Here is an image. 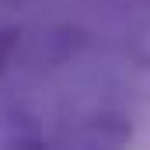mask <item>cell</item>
<instances>
[{"label": "cell", "mask_w": 150, "mask_h": 150, "mask_svg": "<svg viewBox=\"0 0 150 150\" xmlns=\"http://www.w3.org/2000/svg\"><path fill=\"white\" fill-rule=\"evenodd\" d=\"M133 140V126L129 119L119 112H94L87 115L74 133L67 136V143H77V147H122Z\"/></svg>", "instance_id": "cell-1"}, {"label": "cell", "mask_w": 150, "mask_h": 150, "mask_svg": "<svg viewBox=\"0 0 150 150\" xmlns=\"http://www.w3.org/2000/svg\"><path fill=\"white\" fill-rule=\"evenodd\" d=\"M80 45H84L80 28H52V32H42L35 45V59L42 67H56V63H67Z\"/></svg>", "instance_id": "cell-2"}, {"label": "cell", "mask_w": 150, "mask_h": 150, "mask_svg": "<svg viewBox=\"0 0 150 150\" xmlns=\"http://www.w3.org/2000/svg\"><path fill=\"white\" fill-rule=\"evenodd\" d=\"M45 143V136H42V129H38V122L32 119L28 112H11L4 115V122H0V147H42Z\"/></svg>", "instance_id": "cell-3"}, {"label": "cell", "mask_w": 150, "mask_h": 150, "mask_svg": "<svg viewBox=\"0 0 150 150\" xmlns=\"http://www.w3.org/2000/svg\"><path fill=\"white\" fill-rule=\"evenodd\" d=\"M18 49H21V32L18 28H0V74L14 63Z\"/></svg>", "instance_id": "cell-4"}]
</instances>
